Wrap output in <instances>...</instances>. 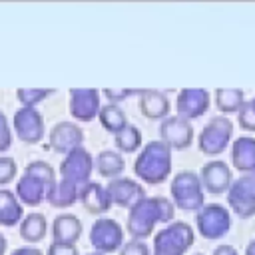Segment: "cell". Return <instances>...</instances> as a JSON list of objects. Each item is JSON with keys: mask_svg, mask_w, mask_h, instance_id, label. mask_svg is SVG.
I'll return each mask as SVG.
<instances>
[{"mask_svg": "<svg viewBox=\"0 0 255 255\" xmlns=\"http://www.w3.org/2000/svg\"><path fill=\"white\" fill-rule=\"evenodd\" d=\"M175 213L173 201H169L163 195H151L143 197L135 207L129 209L128 215V233L131 239H145L153 233L157 223H171Z\"/></svg>", "mask_w": 255, "mask_h": 255, "instance_id": "cell-1", "label": "cell"}, {"mask_svg": "<svg viewBox=\"0 0 255 255\" xmlns=\"http://www.w3.org/2000/svg\"><path fill=\"white\" fill-rule=\"evenodd\" d=\"M56 185V171L50 163L38 159L26 165L24 175L16 183V197L22 205H40Z\"/></svg>", "mask_w": 255, "mask_h": 255, "instance_id": "cell-2", "label": "cell"}, {"mask_svg": "<svg viewBox=\"0 0 255 255\" xmlns=\"http://www.w3.org/2000/svg\"><path fill=\"white\" fill-rule=\"evenodd\" d=\"M133 171L147 185L163 183L171 173V149L161 139L147 141L133 161Z\"/></svg>", "mask_w": 255, "mask_h": 255, "instance_id": "cell-3", "label": "cell"}, {"mask_svg": "<svg viewBox=\"0 0 255 255\" xmlns=\"http://www.w3.org/2000/svg\"><path fill=\"white\" fill-rule=\"evenodd\" d=\"M169 191H171L173 205L177 209H183V211H199L205 205L203 185H201V179H199V175L195 171L183 169V171L175 173L173 179H171Z\"/></svg>", "mask_w": 255, "mask_h": 255, "instance_id": "cell-4", "label": "cell"}, {"mask_svg": "<svg viewBox=\"0 0 255 255\" xmlns=\"http://www.w3.org/2000/svg\"><path fill=\"white\" fill-rule=\"evenodd\" d=\"M195 233L185 221H171L153 237V255H185L193 245Z\"/></svg>", "mask_w": 255, "mask_h": 255, "instance_id": "cell-5", "label": "cell"}, {"mask_svg": "<svg viewBox=\"0 0 255 255\" xmlns=\"http://www.w3.org/2000/svg\"><path fill=\"white\" fill-rule=\"evenodd\" d=\"M233 135V122L227 116H213L199 133V151L205 155H219L227 149Z\"/></svg>", "mask_w": 255, "mask_h": 255, "instance_id": "cell-6", "label": "cell"}, {"mask_svg": "<svg viewBox=\"0 0 255 255\" xmlns=\"http://www.w3.org/2000/svg\"><path fill=\"white\" fill-rule=\"evenodd\" d=\"M195 225L201 237L221 239L231 229V213L221 203H205L195 215Z\"/></svg>", "mask_w": 255, "mask_h": 255, "instance_id": "cell-7", "label": "cell"}, {"mask_svg": "<svg viewBox=\"0 0 255 255\" xmlns=\"http://www.w3.org/2000/svg\"><path fill=\"white\" fill-rule=\"evenodd\" d=\"M227 203L241 219L255 215V173H243L231 181L227 189Z\"/></svg>", "mask_w": 255, "mask_h": 255, "instance_id": "cell-8", "label": "cell"}, {"mask_svg": "<svg viewBox=\"0 0 255 255\" xmlns=\"http://www.w3.org/2000/svg\"><path fill=\"white\" fill-rule=\"evenodd\" d=\"M92 171H94V157L84 147H78V149L66 153V157L62 159V165H60L62 179L72 181L76 187H80V191H82V187H86L90 183Z\"/></svg>", "mask_w": 255, "mask_h": 255, "instance_id": "cell-9", "label": "cell"}, {"mask_svg": "<svg viewBox=\"0 0 255 255\" xmlns=\"http://www.w3.org/2000/svg\"><path fill=\"white\" fill-rule=\"evenodd\" d=\"M90 243L102 255L114 253L124 245V229L116 219L110 217L96 219V223L90 229Z\"/></svg>", "mask_w": 255, "mask_h": 255, "instance_id": "cell-10", "label": "cell"}, {"mask_svg": "<svg viewBox=\"0 0 255 255\" xmlns=\"http://www.w3.org/2000/svg\"><path fill=\"white\" fill-rule=\"evenodd\" d=\"M14 131L24 143H40L46 135L42 114L36 108H20L14 114Z\"/></svg>", "mask_w": 255, "mask_h": 255, "instance_id": "cell-11", "label": "cell"}, {"mask_svg": "<svg viewBox=\"0 0 255 255\" xmlns=\"http://www.w3.org/2000/svg\"><path fill=\"white\" fill-rule=\"evenodd\" d=\"M159 137L171 151L173 149H187L193 141L191 122H187L179 116H167L159 124Z\"/></svg>", "mask_w": 255, "mask_h": 255, "instance_id": "cell-12", "label": "cell"}, {"mask_svg": "<svg viewBox=\"0 0 255 255\" xmlns=\"http://www.w3.org/2000/svg\"><path fill=\"white\" fill-rule=\"evenodd\" d=\"M209 102H211V96L207 90L183 88V90H179L177 100H175V112H177L175 116H179L187 122L197 120L209 110Z\"/></svg>", "mask_w": 255, "mask_h": 255, "instance_id": "cell-13", "label": "cell"}, {"mask_svg": "<svg viewBox=\"0 0 255 255\" xmlns=\"http://www.w3.org/2000/svg\"><path fill=\"white\" fill-rule=\"evenodd\" d=\"M100 90L96 88H72L70 90V114L74 120L86 124L100 114Z\"/></svg>", "mask_w": 255, "mask_h": 255, "instance_id": "cell-14", "label": "cell"}, {"mask_svg": "<svg viewBox=\"0 0 255 255\" xmlns=\"http://www.w3.org/2000/svg\"><path fill=\"white\" fill-rule=\"evenodd\" d=\"M108 197L112 205H120V207H135L143 197H145V189L139 181L131 179V177H116L110 179V183L106 185Z\"/></svg>", "mask_w": 255, "mask_h": 255, "instance_id": "cell-15", "label": "cell"}, {"mask_svg": "<svg viewBox=\"0 0 255 255\" xmlns=\"http://www.w3.org/2000/svg\"><path fill=\"white\" fill-rule=\"evenodd\" d=\"M84 131L74 122H58L48 133V145L58 153H70L82 147Z\"/></svg>", "mask_w": 255, "mask_h": 255, "instance_id": "cell-16", "label": "cell"}, {"mask_svg": "<svg viewBox=\"0 0 255 255\" xmlns=\"http://www.w3.org/2000/svg\"><path fill=\"white\" fill-rule=\"evenodd\" d=\"M199 179H201V185L207 193H213V195L225 193L233 181L231 167L223 159H211L201 167Z\"/></svg>", "mask_w": 255, "mask_h": 255, "instance_id": "cell-17", "label": "cell"}, {"mask_svg": "<svg viewBox=\"0 0 255 255\" xmlns=\"http://www.w3.org/2000/svg\"><path fill=\"white\" fill-rule=\"evenodd\" d=\"M231 165L241 173H255V137L241 135L231 143Z\"/></svg>", "mask_w": 255, "mask_h": 255, "instance_id": "cell-18", "label": "cell"}, {"mask_svg": "<svg viewBox=\"0 0 255 255\" xmlns=\"http://www.w3.org/2000/svg\"><path fill=\"white\" fill-rule=\"evenodd\" d=\"M169 98L159 90H141L139 92V110L147 120H165L169 116Z\"/></svg>", "mask_w": 255, "mask_h": 255, "instance_id": "cell-19", "label": "cell"}, {"mask_svg": "<svg viewBox=\"0 0 255 255\" xmlns=\"http://www.w3.org/2000/svg\"><path fill=\"white\" fill-rule=\"evenodd\" d=\"M82 235V221L74 213H60L52 223V241L76 245Z\"/></svg>", "mask_w": 255, "mask_h": 255, "instance_id": "cell-20", "label": "cell"}, {"mask_svg": "<svg viewBox=\"0 0 255 255\" xmlns=\"http://www.w3.org/2000/svg\"><path fill=\"white\" fill-rule=\"evenodd\" d=\"M80 201L86 207V211L92 213V215H102L112 207L108 191H106V185L96 183V181H90L86 187H82Z\"/></svg>", "mask_w": 255, "mask_h": 255, "instance_id": "cell-21", "label": "cell"}, {"mask_svg": "<svg viewBox=\"0 0 255 255\" xmlns=\"http://www.w3.org/2000/svg\"><path fill=\"white\" fill-rule=\"evenodd\" d=\"M94 169L102 175V177H110V179H116L124 173L126 169V161L122 157L120 151L116 149H104L96 155L94 159Z\"/></svg>", "mask_w": 255, "mask_h": 255, "instance_id": "cell-22", "label": "cell"}, {"mask_svg": "<svg viewBox=\"0 0 255 255\" xmlns=\"http://www.w3.org/2000/svg\"><path fill=\"white\" fill-rule=\"evenodd\" d=\"M24 207L18 201L16 193L10 189H0V225L4 227H14L16 223L22 221Z\"/></svg>", "mask_w": 255, "mask_h": 255, "instance_id": "cell-23", "label": "cell"}, {"mask_svg": "<svg viewBox=\"0 0 255 255\" xmlns=\"http://www.w3.org/2000/svg\"><path fill=\"white\" fill-rule=\"evenodd\" d=\"M46 231H48V223H46V217L44 213H38V211H32L28 213L22 221H20V237L26 241V243H38L46 237Z\"/></svg>", "mask_w": 255, "mask_h": 255, "instance_id": "cell-24", "label": "cell"}, {"mask_svg": "<svg viewBox=\"0 0 255 255\" xmlns=\"http://www.w3.org/2000/svg\"><path fill=\"white\" fill-rule=\"evenodd\" d=\"M78 199H80V187H76V185H74L72 181H68V179L56 181V185L52 187V191H50L48 197H46V201H48L52 207H58V209L70 207V205H74Z\"/></svg>", "mask_w": 255, "mask_h": 255, "instance_id": "cell-25", "label": "cell"}, {"mask_svg": "<svg viewBox=\"0 0 255 255\" xmlns=\"http://www.w3.org/2000/svg\"><path fill=\"white\" fill-rule=\"evenodd\" d=\"M243 104H245L243 90L239 88H217L215 90V106L221 112V116L239 112Z\"/></svg>", "mask_w": 255, "mask_h": 255, "instance_id": "cell-26", "label": "cell"}, {"mask_svg": "<svg viewBox=\"0 0 255 255\" xmlns=\"http://www.w3.org/2000/svg\"><path fill=\"white\" fill-rule=\"evenodd\" d=\"M98 120L100 124L104 126V129H108L110 133H118L122 131L126 126H128V118H126V112L116 106V104H106L100 108V114H98Z\"/></svg>", "mask_w": 255, "mask_h": 255, "instance_id": "cell-27", "label": "cell"}, {"mask_svg": "<svg viewBox=\"0 0 255 255\" xmlns=\"http://www.w3.org/2000/svg\"><path fill=\"white\" fill-rule=\"evenodd\" d=\"M114 143H116V149L118 151L133 153V151H137L141 147V131L135 126L128 124L122 131H118L114 135Z\"/></svg>", "mask_w": 255, "mask_h": 255, "instance_id": "cell-28", "label": "cell"}, {"mask_svg": "<svg viewBox=\"0 0 255 255\" xmlns=\"http://www.w3.org/2000/svg\"><path fill=\"white\" fill-rule=\"evenodd\" d=\"M50 94H54V90H46V88H18L16 90V96L22 108H36V104L46 100Z\"/></svg>", "mask_w": 255, "mask_h": 255, "instance_id": "cell-29", "label": "cell"}, {"mask_svg": "<svg viewBox=\"0 0 255 255\" xmlns=\"http://www.w3.org/2000/svg\"><path fill=\"white\" fill-rule=\"evenodd\" d=\"M237 122L245 131H255V114L249 106V100H245V104L237 112Z\"/></svg>", "mask_w": 255, "mask_h": 255, "instance_id": "cell-30", "label": "cell"}, {"mask_svg": "<svg viewBox=\"0 0 255 255\" xmlns=\"http://www.w3.org/2000/svg\"><path fill=\"white\" fill-rule=\"evenodd\" d=\"M16 177V161L12 157H0V185H8Z\"/></svg>", "mask_w": 255, "mask_h": 255, "instance_id": "cell-31", "label": "cell"}, {"mask_svg": "<svg viewBox=\"0 0 255 255\" xmlns=\"http://www.w3.org/2000/svg\"><path fill=\"white\" fill-rule=\"evenodd\" d=\"M141 90H128V88H122V90H116V88H106V90H102V94H106V98L110 100V104H120L122 100H128L129 96H133V94H139Z\"/></svg>", "mask_w": 255, "mask_h": 255, "instance_id": "cell-32", "label": "cell"}, {"mask_svg": "<svg viewBox=\"0 0 255 255\" xmlns=\"http://www.w3.org/2000/svg\"><path fill=\"white\" fill-rule=\"evenodd\" d=\"M12 145V129L8 126V118L0 112V153L8 151Z\"/></svg>", "mask_w": 255, "mask_h": 255, "instance_id": "cell-33", "label": "cell"}, {"mask_svg": "<svg viewBox=\"0 0 255 255\" xmlns=\"http://www.w3.org/2000/svg\"><path fill=\"white\" fill-rule=\"evenodd\" d=\"M120 255H149V249H147L145 241L131 239V241H128V243L122 245Z\"/></svg>", "mask_w": 255, "mask_h": 255, "instance_id": "cell-34", "label": "cell"}, {"mask_svg": "<svg viewBox=\"0 0 255 255\" xmlns=\"http://www.w3.org/2000/svg\"><path fill=\"white\" fill-rule=\"evenodd\" d=\"M48 255H78L76 245H66V243H56L52 241L48 247Z\"/></svg>", "mask_w": 255, "mask_h": 255, "instance_id": "cell-35", "label": "cell"}, {"mask_svg": "<svg viewBox=\"0 0 255 255\" xmlns=\"http://www.w3.org/2000/svg\"><path fill=\"white\" fill-rule=\"evenodd\" d=\"M10 255H44L38 247H18V249H14Z\"/></svg>", "mask_w": 255, "mask_h": 255, "instance_id": "cell-36", "label": "cell"}, {"mask_svg": "<svg viewBox=\"0 0 255 255\" xmlns=\"http://www.w3.org/2000/svg\"><path fill=\"white\" fill-rule=\"evenodd\" d=\"M213 255H239V253H237V249L231 247V245H219V247H215Z\"/></svg>", "mask_w": 255, "mask_h": 255, "instance_id": "cell-37", "label": "cell"}, {"mask_svg": "<svg viewBox=\"0 0 255 255\" xmlns=\"http://www.w3.org/2000/svg\"><path fill=\"white\" fill-rule=\"evenodd\" d=\"M245 255H255V237L247 243V247H245Z\"/></svg>", "mask_w": 255, "mask_h": 255, "instance_id": "cell-38", "label": "cell"}, {"mask_svg": "<svg viewBox=\"0 0 255 255\" xmlns=\"http://www.w3.org/2000/svg\"><path fill=\"white\" fill-rule=\"evenodd\" d=\"M6 253V237L0 233V255H4Z\"/></svg>", "mask_w": 255, "mask_h": 255, "instance_id": "cell-39", "label": "cell"}, {"mask_svg": "<svg viewBox=\"0 0 255 255\" xmlns=\"http://www.w3.org/2000/svg\"><path fill=\"white\" fill-rule=\"evenodd\" d=\"M249 106H251V110H253V114H255V98H253V100H249Z\"/></svg>", "mask_w": 255, "mask_h": 255, "instance_id": "cell-40", "label": "cell"}, {"mask_svg": "<svg viewBox=\"0 0 255 255\" xmlns=\"http://www.w3.org/2000/svg\"><path fill=\"white\" fill-rule=\"evenodd\" d=\"M88 255H102V253H98V251H96V253H88Z\"/></svg>", "mask_w": 255, "mask_h": 255, "instance_id": "cell-41", "label": "cell"}, {"mask_svg": "<svg viewBox=\"0 0 255 255\" xmlns=\"http://www.w3.org/2000/svg\"><path fill=\"white\" fill-rule=\"evenodd\" d=\"M195 255H203V253H195Z\"/></svg>", "mask_w": 255, "mask_h": 255, "instance_id": "cell-42", "label": "cell"}]
</instances>
